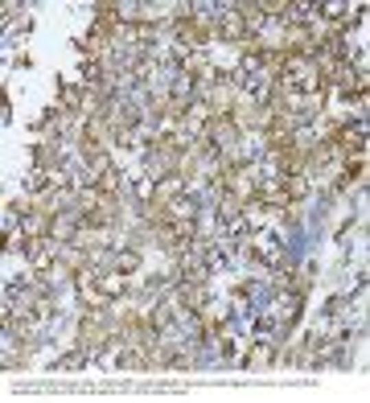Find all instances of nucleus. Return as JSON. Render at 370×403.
Segmentation results:
<instances>
[{"instance_id":"obj_1","label":"nucleus","mask_w":370,"mask_h":403,"mask_svg":"<svg viewBox=\"0 0 370 403\" xmlns=\"http://www.w3.org/2000/svg\"><path fill=\"white\" fill-rule=\"evenodd\" d=\"M251 255L264 268H280L284 264V235L280 231H255L251 235Z\"/></svg>"},{"instance_id":"obj_2","label":"nucleus","mask_w":370,"mask_h":403,"mask_svg":"<svg viewBox=\"0 0 370 403\" xmlns=\"http://www.w3.org/2000/svg\"><path fill=\"white\" fill-rule=\"evenodd\" d=\"M251 21H255V16H247V12H239V8H222V16H218L214 33H218L222 41H239V37H247Z\"/></svg>"},{"instance_id":"obj_3","label":"nucleus","mask_w":370,"mask_h":403,"mask_svg":"<svg viewBox=\"0 0 370 403\" xmlns=\"http://www.w3.org/2000/svg\"><path fill=\"white\" fill-rule=\"evenodd\" d=\"M268 362H276V346L272 342H255L247 350V367H268Z\"/></svg>"},{"instance_id":"obj_4","label":"nucleus","mask_w":370,"mask_h":403,"mask_svg":"<svg viewBox=\"0 0 370 403\" xmlns=\"http://www.w3.org/2000/svg\"><path fill=\"white\" fill-rule=\"evenodd\" d=\"M136 268H140V255H136V251H119V255L111 260V272H115V276H132Z\"/></svg>"},{"instance_id":"obj_5","label":"nucleus","mask_w":370,"mask_h":403,"mask_svg":"<svg viewBox=\"0 0 370 403\" xmlns=\"http://www.w3.org/2000/svg\"><path fill=\"white\" fill-rule=\"evenodd\" d=\"M82 362H86V350H70V354H62L54 367H58V371H78Z\"/></svg>"},{"instance_id":"obj_6","label":"nucleus","mask_w":370,"mask_h":403,"mask_svg":"<svg viewBox=\"0 0 370 403\" xmlns=\"http://www.w3.org/2000/svg\"><path fill=\"white\" fill-rule=\"evenodd\" d=\"M317 16H325V21H346V16H350V8H346V4H321V8H317Z\"/></svg>"}]
</instances>
